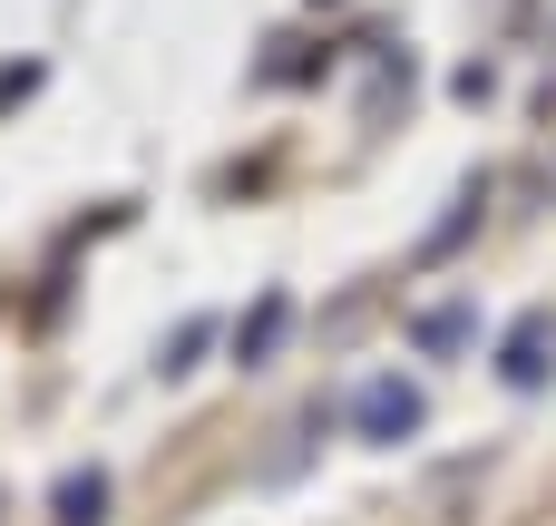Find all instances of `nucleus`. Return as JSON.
I'll return each instance as SVG.
<instances>
[{"label":"nucleus","mask_w":556,"mask_h":526,"mask_svg":"<svg viewBox=\"0 0 556 526\" xmlns=\"http://www.w3.org/2000/svg\"><path fill=\"white\" fill-rule=\"evenodd\" d=\"M352 420H362V439H410L420 429V390L401 381V371H381V381H362V400H352Z\"/></svg>","instance_id":"nucleus-1"},{"label":"nucleus","mask_w":556,"mask_h":526,"mask_svg":"<svg viewBox=\"0 0 556 526\" xmlns=\"http://www.w3.org/2000/svg\"><path fill=\"white\" fill-rule=\"evenodd\" d=\"M547 371H556V312H528V322L508 332V351H498V381H508V390H538Z\"/></svg>","instance_id":"nucleus-2"},{"label":"nucleus","mask_w":556,"mask_h":526,"mask_svg":"<svg viewBox=\"0 0 556 526\" xmlns=\"http://www.w3.org/2000/svg\"><path fill=\"white\" fill-rule=\"evenodd\" d=\"M283 312H293V303H283V293H264V303H254V322H244V332H235V361H244V371H254V361H264V351H274V342H283Z\"/></svg>","instance_id":"nucleus-3"},{"label":"nucleus","mask_w":556,"mask_h":526,"mask_svg":"<svg viewBox=\"0 0 556 526\" xmlns=\"http://www.w3.org/2000/svg\"><path fill=\"white\" fill-rule=\"evenodd\" d=\"M98 508H108V478H98V469L59 478V526H98Z\"/></svg>","instance_id":"nucleus-4"},{"label":"nucleus","mask_w":556,"mask_h":526,"mask_svg":"<svg viewBox=\"0 0 556 526\" xmlns=\"http://www.w3.org/2000/svg\"><path fill=\"white\" fill-rule=\"evenodd\" d=\"M459 342H469V312H430L420 322V351H459Z\"/></svg>","instance_id":"nucleus-5"}]
</instances>
